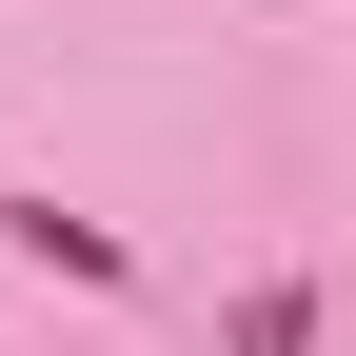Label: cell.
<instances>
[{
	"label": "cell",
	"mask_w": 356,
	"mask_h": 356,
	"mask_svg": "<svg viewBox=\"0 0 356 356\" xmlns=\"http://www.w3.org/2000/svg\"><path fill=\"white\" fill-rule=\"evenodd\" d=\"M0 238H20V257H60V277H119V238H99V218H60V198H0Z\"/></svg>",
	"instance_id": "6da1fadb"
},
{
	"label": "cell",
	"mask_w": 356,
	"mask_h": 356,
	"mask_svg": "<svg viewBox=\"0 0 356 356\" xmlns=\"http://www.w3.org/2000/svg\"><path fill=\"white\" fill-rule=\"evenodd\" d=\"M317 337V297H238V356H297Z\"/></svg>",
	"instance_id": "7a4b0ae2"
}]
</instances>
